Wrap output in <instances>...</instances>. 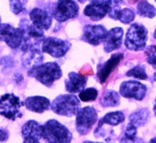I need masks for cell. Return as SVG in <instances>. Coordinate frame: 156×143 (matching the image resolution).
<instances>
[{"label": "cell", "mask_w": 156, "mask_h": 143, "mask_svg": "<svg viewBox=\"0 0 156 143\" xmlns=\"http://www.w3.org/2000/svg\"><path fill=\"white\" fill-rule=\"evenodd\" d=\"M13 77H14V80H15V82H16V83H19V82H21V81H23V76H21V75L20 74V73H15V75H14V76H13Z\"/></svg>", "instance_id": "cell-32"}, {"label": "cell", "mask_w": 156, "mask_h": 143, "mask_svg": "<svg viewBox=\"0 0 156 143\" xmlns=\"http://www.w3.org/2000/svg\"><path fill=\"white\" fill-rule=\"evenodd\" d=\"M30 19L32 23L42 30H47L51 25V16L44 9L34 8L30 11Z\"/></svg>", "instance_id": "cell-17"}, {"label": "cell", "mask_w": 156, "mask_h": 143, "mask_svg": "<svg viewBox=\"0 0 156 143\" xmlns=\"http://www.w3.org/2000/svg\"><path fill=\"white\" fill-rule=\"evenodd\" d=\"M119 93L125 98L142 100L147 93V87L140 82L129 80L121 83Z\"/></svg>", "instance_id": "cell-12"}, {"label": "cell", "mask_w": 156, "mask_h": 143, "mask_svg": "<svg viewBox=\"0 0 156 143\" xmlns=\"http://www.w3.org/2000/svg\"><path fill=\"white\" fill-rule=\"evenodd\" d=\"M24 105L27 110L35 113H43L51 107L48 98L40 96L29 97L24 101Z\"/></svg>", "instance_id": "cell-19"}, {"label": "cell", "mask_w": 156, "mask_h": 143, "mask_svg": "<svg viewBox=\"0 0 156 143\" xmlns=\"http://www.w3.org/2000/svg\"><path fill=\"white\" fill-rule=\"evenodd\" d=\"M0 133H1V137H0L1 142L7 141L9 136V131L5 128H1V130H0Z\"/></svg>", "instance_id": "cell-31"}, {"label": "cell", "mask_w": 156, "mask_h": 143, "mask_svg": "<svg viewBox=\"0 0 156 143\" xmlns=\"http://www.w3.org/2000/svg\"><path fill=\"white\" fill-rule=\"evenodd\" d=\"M136 128H137L135 125H133L132 123L129 122L127 124L125 131L124 138L121 141H135L136 136Z\"/></svg>", "instance_id": "cell-28"}, {"label": "cell", "mask_w": 156, "mask_h": 143, "mask_svg": "<svg viewBox=\"0 0 156 143\" xmlns=\"http://www.w3.org/2000/svg\"><path fill=\"white\" fill-rule=\"evenodd\" d=\"M77 1H79V2H81V3H83V2H87V1H92V0H77Z\"/></svg>", "instance_id": "cell-33"}, {"label": "cell", "mask_w": 156, "mask_h": 143, "mask_svg": "<svg viewBox=\"0 0 156 143\" xmlns=\"http://www.w3.org/2000/svg\"><path fill=\"white\" fill-rule=\"evenodd\" d=\"M153 80H154V81H156V73L154 74V76H153Z\"/></svg>", "instance_id": "cell-36"}, {"label": "cell", "mask_w": 156, "mask_h": 143, "mask_svg": "<svg viewBox=\"0 0 156 143\" xmlns=\"http://www.w3.org/2000/svg\"><path fill=\"white\" fill-rule=\"evenodd\" d=\"M125 115L122 111H114L106 114L99 121L97 127H101L104 124L111 126H116L124 121Z\"/></svg>", "instance_id": "cell-22"}, {"label": "cell", "mask_w": 156, "mask_h": 143, "mask_svg": "<svg viewBox=\"0 0 156 143\" xmlns=\"http://www.w3.org/2000/svg\"><path fill=\"white\" fill-rule=\"evenodd\" d=\"M87 81V78L76 73H69L68 80L65 81V87L68 93L76 94L83 90Z\"/></svg>", "instance_id": "cell-18"}, {"label": "cell", "mask_w": 156, "mask_h": 143, "mask_svg": "<svg viewBox=\"0 0 156 143\" xmlns=\"http://www.w3.org/2000/svg\"><path fill=\"white\" fill-rule=\"evenodd\" d=\"M42 138L48 142L68 143L73 138V134L66 126L51 119L42 125Z\"/></svg>", "instance_id": "cell-2"}, {"label": "cell", "mask_w": 156, "mask_h": 143, "mask_svg": "<svg viewBox=\"0 0 156 143\" xmlns=\"http://www.w3.org/2000/svg\"><path fill=\"white\" fill-rule=\"evenodd\" d=\"M154 1H155V2H156V0H154Z\"/></svg>", "instance_id": "cell-38"}, {"label": "cell", "mask_w": 156, "mask_h": 143, "mask_svg": "<svg viewBox=\"0 0 156 143\" xmlns=\"http://www.w3.org/2000/svg\"><path fill=\"white\" fill-rule=\"evenodd\" d=\"M41 51L40 49H31L23 51L24 54L21 58L23 67L31 69L34 66L40 65L44 58Z\"/></svg>", "instance_id": "cell-20"}, {"label": "cell", "mask_w": 156, "mask_h": 143, "mask_svg": "<svg viewBox=\"0 0 156 143\" xmlns=\"http://www.w3.org/2000/svg\"><path fill=\"white\" fill-rule=\"evenodd\" d=\"M150 117V112L146 108H142L136 111L133 112L129 115V120L130 123L136 128L142 127L147 123Z\"/></svg>", "instance_id": "cell-23"}, {"label": "cell", "mask_w": 156, "mask_h": 143, "mask_svg": "<svg viewBox=\"0 0 156 143\" xmlns=\"http://www.w3.org/2000/svg\"><path fill=\"white\" fill-rule=\"evenodd\" d=\"M136 11L139 16L144 18L152 19L156 16V9L154 5L146 0H142L136 6Z\"/></svg>", "instance_id": "cell-24"}, {"label": "cell", "mask_w": 156, "mask_h": 143, "mask_svg": "<svg viewBox=\"0 0 156 143\" xmlns=\"http://www.w3.org/2000/svg\"><path fill=\"white\" fill-rule=\"evenodd\" d=\"M21 133L23 142H38L42 138V125L36 121H28L22 127Z\"/></svg>", "instance_id": "cell-15"}, {"label": "cell", "mask_w": 156, "mask_h": 143, "mask_svg": "<svg viewBox=\"0 0 156 143\" xmlns=\"http://www.w3.org/2000/svg\"><path fill=\"white\" fill-rule=\"evenodd\" d=\"M147 41V30L144 26L135 23L128 29L125 38V46L130 51H138L144 49Z\"/></svg>", "instance_id": "cell-5"}, {"label": "cell", "mask_w": 156, "mask_h": 143, "mask_svg": "<svg viewBox=\"0 0 156 143\" xmlns=\"http://www.w3.org/2000/svg\"><path fill=\"white\" fill-rule=\"evenodd\" d=\"M70 48L71 44L69 41L57 37H48L43 41L41 51L54 58H61L67 53Z\"/></svg>", "instance_id": "cell-9"}, {"label": "cell", "mask_w": 156, "mask_h": 143, "mask_svg": "<svg viewBox=\"0 0 156 143\" xmlns=\"http://www.w3.org/2000/svg\"><path fill=\"white\" fill-rule=\"evenodd\" d=\"M144 54L148 64L156 69V45H151L145 49Z\"/></svg>", "instance_id": "cell-29"}, {"label": "cell", "mask_w": 156, "mask_h": 143, "mask_svg": "<svg viewBox=\"0 0 156 143\" xmlns=\"http://www.w3.org/2000/svg\"><path fill=\"white\" fill-rule=\"evenodd\" d=\"M98 90L94 88H88L82 90L79 94V98L83 102L94 101L98 97Z\"/></svg>", "instance_id": "cell-27"}, {"label": "cell", "mask_w": 156, "mask_h": 143, "mask_svg": "<svg viewBox=\"0 0 156 143\" xmlns=\"http://www.w3.org/2000/svg\"><path fill=\"white\" fill-rule=\"evenodd\" d=\"M80 107V102L79 99L71 94L58 96L52 101L50 108L56 114L70 117L76 115Z\"/></svg>", "instance_id": "cell-4"}, {"label": "cell", "mask_w": 156, "mask_h": 143, "mask_svg": "<svg viewBox=\"0 0 156 143\" xmlns=\"http://www.w3.org/2000/svg\"><path fill=\"white\" fill-rule=\"evenodd\" d=\"M99 104L103 107H117L120 104V97H119V94L114 90H105L100 98Z\"/></svg>", "instance_id": "cell-21"}, {"label": "cell", "mask_w": 156, "mask_h": 143, "mask_svg": "<svg viewBox=\"0 0 156 143\" xmlns=\"http://www.w3.org/2000/svg\"><path fill=\"white\" fill-rule=\"evenodd\" d=\"M154 38L156 39V30H155V31H154Z\"/></svg>", "instance_id": "cell-37"}, {"label": "cell", "mask_w": 156, "mask_h": 143, "mask_svg": "<svg viewBox=\"0 0 156 143\" xmlns=\"http://www.w3.org/2000/svg\"><path fill=\"white\" fill-rule=\"evenodd\" d=\"M153 109H154V114L156 115V100H155V104H154V108H153Z\"/></svg>", "instance_id": "cell-34"}, {"label": "cell", "mask_w": 156, "mask_h": 143, "mask_svg": "<svg viewBox=\"0 0 156 143\" xmlns=\"http://www.w3.org/2000/svg\"><path fill=\"white\" fill-rule=\"evenodd\" d=\"M98 120L96 110L92 107H85L78 111L76 118V131L80 135L88 134Z\"/></svg>", "instance_id": "cell-7"}, {"label": "cell", "mask_w": 156, "mask_h": 143, "mask_svg": "<svg viewBox=\"0 0 156 143\" xmlns=\"http://www.w3.org/2000/svg\"><path fill=\"white\" fill-rule=\"evenodd\" d=\"M110 9V0H92L83 9V14L93 21H98L108 14Z\"/></svg>", "instance_id": "cell-11"}, {"label": "cell", "mask_w": 156, "mask_h": 143, "mask_svg": "<svg viewBox=\"0 0 156 143\" xmlns=\"http://www.w3.org/2000/svg\"><path fill=\"white\" fill-rule=\"evenodd\" d=\"M79 6L73 0H58L52 10V16L59 23L76 17Z\"/></svg>", "instance_id": "cell-8"}, {"label": "cell", "mask_w": 156, "mask_h": 143, "mask_svg": "<svg viewBox=\"0 0 156 143\" xmlns=\"http://www.w3.org/2000/svg\"><path fill=\"white\" fill-rule=\"evenodd\" d=\"M151 142H156V137L155 138H152V139H151Z\"/></svg>", "instance_id": "cell-35"}, {"label": "cell", "mask_w": 156, "mask_h": 143, "mask_svg": "<svg viewBox=\"0 0 156 143\" xmlns=\"http://www.w3.org/2000/svg\"><path fill=\"white\" fill-rule=\"evenodd\" d=\"M126 76L133 77L138 80H145L147 79V75L145 71V67L142 65H138L129 70L126 74Z\"/></svg>", "instance_id": "cell-26"}, {"label": "cell", "mask_w": 156, "mask_h": 143, "mask_svg": "<svg viewBox=\"0 0 156 143\" xmlns=\"http://www.w3.org/2000/svg\"><path fill=\"white\" fill-rule=\"evenodd\" d=\"M108 31L101 25H86L83 27L82 40L88 44L97 46L104 42Z\"/></svg>", "instance_id": "cell-13"}, {"label": "cell", "mask_w": 156, "mask_h": 143, "mask_svg": "<svg viewBox=\"0 0 156 143\" xmlns=\"http://www.w3.org/2000/svg\"><path fill=\"white\" fill-rule=\"evenodd\" d=\"M122 58H123L122 53L114 54L105 63L98 66L97 72V79L101 84H103L106 82L108 76L112 73V71L117 67L119 62L122 60Z\"/></svg>", "instance_id": "cell-14"}, {"label": "cell", "mask_w": 156, "mask_h": 143, "mask_svg": "<svg viewBox=\"0 0 156 143\" xmlns=\"http://www.w3.org/2000/svg\"><path fill=\"white\" fill-rule=\"evenodd\" d=\"M22 106L23 102L19 97L12 94H5L0 99V114L5 118L14 121L22 116L20 112Z\"/></svg>", "instance_id": "cell-6"}, {"label": "cell", "mask_w": 156, "mask_h": 143, "mask_svg": "<svg viewBox=\"0 0 156 143\" xmlns=\"http://www.w3.org/2000/svg\"><path fill=\"white\" fill-rule=\"evenodd\" d=\"M135 18V13L133 10L128 8L119 9L115 12L112 19L115 20H119L123 24H129L133 21Z\"/></svg>", "instance_id": "cell-25"}, {"label": "cell", "mask_w": 156, "mask_h": 143, "mask_svg": "<svg viewBox=\"0 0 156 143\" xmlns=\"http://www.w3.org/2000/svg\"><path fill=\"white\" fill-rule=\"evenodd\" d=\"M23 30V38L21 44L23 51L31 49H40V44L45 39L43 30L39 29L33 23L30 24L27 19H22L20 27Z\"/></svg>", "instance_id": "cell-3"}, {"label": "cell", "mask_w": 156, "mask_h": 143, "mask_svg": "<svg viewBox=\"0 0 156 143\" xmlns=\"http://www.w3.org/2000/svg\"><path fill=\"white\" fill-rule=\"evenodd\" d=\"M27 75L34 78L43 85L50 87L54 82L62 77V73L60 66L56 62H47L30 69Z\"/></svg>", "instance_id": "cell-1"}, {"label": "cell", "mask_w": 156, "mask_h": 143, "mask_svg": "<svg viewBox=\"0 0 156 143\" xmlns=\"http://www.w3.org/2000/svg\"><path fill=\"white\" fill-rule=\"evenodd\" d=\"M0 38L12 49L19 48L23 38V30L20 27L15 28L7 23L0 25Z\"/></svg>", "instance_id": "cell-10"}, {"label": "cell", "mask_w": 156, "mask_h": 143, "mask_svg": "<svg viewBox=\"0 0 156 143\" xmlns=\"http://www.w3.org/2000/svg\"><path fill=\"white\" fill-rule=\"evenodd\" d=\"M123 30L121 27H114L108 31L106 37L104 41V50L109 53L114 50L119 48L122 45Z\"/></svg>", "instance_id": "cell-16"}, {"label": "cell", "mask_w": 156, "mask_h": 143, "mask_svg": "<svg viewBox=\"0 0 156 143\" xmlns=\"http://www.w3.org/2000/svg\"><path fill=\"white\" fill-rule=\"evenodd\" d=\"M9 6L11 11L16 15L20 14L24 9L23 3L20 0H9Z\"/></svg>", "instance_id": "cell-30"}]
</instances>
